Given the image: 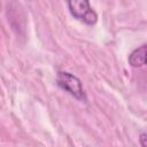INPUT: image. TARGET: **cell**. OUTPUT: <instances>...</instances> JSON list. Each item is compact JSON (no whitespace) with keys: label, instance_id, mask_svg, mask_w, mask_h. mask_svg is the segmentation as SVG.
<instances>
[{"label":"cell","instance_id":"obj_1","mask_svg":"<svg viewBox=\"0 0 147 147\" xmlns=\"http://www.w3.org/2000/svg\"><path fill=\"white\" fill-rule=\"evenodd\" d=\"M70 14L78 21L93 25L98 20L96 13L92 9L88 0H67Z\"/></svg>","mask_w":147,"mask_h":147},{"label":"cell","instance_id":"obj_2","mask_svg":"<svg viewBox=\"0 0 147 147\" xmlns=\"http://www.w3.org/2000/svg\"><path fill=\"white\" fill-rule=\"evenodd\" d=\"M56 83L62 90L68 92L70 95H72L77 100H80V101L86 100V95H85L83 85L76 76H74L67 71H59L57 77H56Z\"/></svg>","mask_w":147,"mask_h":147},{"label":"cell","instance_id":"obj_3","mask_svg":"<svg viewBox=\"0 0 147 147\" xmlns=\"http://www.w3.org/2000/svg\"><path fill=\"white\" fill-rule=\"evenodd\" d=\"M129 63L134 68L147 67V45L136 48L129 55Z\"/></svg>","mask_w":147,"mask_h":147},{"label":"cell","instance_id":"obj_4","mask_svg":"<svg viewBox=\"0 0 147 147\" xmlns=\"http://www.w3.org/2000/svg\"><path fill=\"white\" fill-rule=\"evenodd\" d=\"M139 141H140V145L146 147L147 146V133H141L140 134V138H139Z\"/></svg>","mask_w":147,"mask_h":147}]
</instances>
